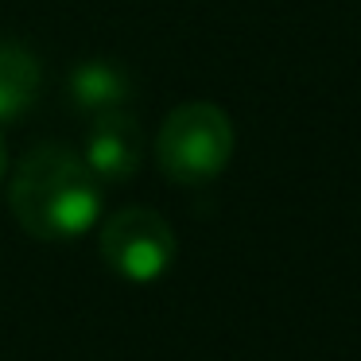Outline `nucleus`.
Masks as SVG:
<instances>
[{
    "mask_svg": "<svg viewBox=\"0 0 361 361\" xmlns=\"http://www.w3.org/2000/svg\"><path fill=\"white\" fill-rule=\"evenodd\" d=\"M229 156H233V125L210 102H187L171 109L156 136L159 171L183 187L218 179Z\"/></svg>",
    "mask_w": 361,
    "mask_h": 361,
    "instance_id": "nucleus-2",
    "label": "nucleus"
},
{
    "mask_svg": "<svg viewBox=\"0 0 361 361\" xmlns=\"http://www.w3.org/2000/svg\"><path fill=\"white\" fill-rule=\"evenodd\" d=\"M82 159L102 183L133 179L144 159V136L136 117H128L121 109L97 113L94 125L86 128V140H82Z\"/></svg>",
    "mask_w": 361,
    "mask_h": 361,
    "instance_id": "nucleus-4",
    "label": "nucleus"
},
{
    "mask_svg": "<svg viewBox=\"0 0 361 361\" xmlns=\"http://www.w3.org/2000/svg\"><path fill=\"white\" fill-rule=\"evenodd\" d=\"M66 90H71V105L97 117V113L121 109L133 97V74L117 59H86L71 71Z\"/></svg>",
    "mask_w": 361,
    "mask_h": 361,
    "instance_id": "nucleus-5",
    "label": "nucleus"
},
{
    "mask_svg": "<svg viewBox=\"0 0 361 361\" xmlns=\"http://www.w3.org/2000/svg\"><path fill=\"white\" fill-rule=\"evenodd\" d=\"M8 206L20 229L39 241H71L102 218V179L66 144H39L16 164Z\"/></svg>",
    "mask_w": 361,
    "mask_h": 361,
    "instance_id": "nucleus-1",
    "label": "nucleus"
},
{
    "mask_svg": "<svg viewBox=\"0 0 361 361\" xmlns=\"http://www.w3.org/2000/svg\"><path fill=\"white\" fill-rule=\"evenodd\" d=\"M102 260L128 283H156L175 264V229L148 206H125L102 226Z\"/></svg>",
    "mask_w": 361,
    "mask_h": 361,
    "instance_id": "nucleus-3",
    "label": "nucleus"
},
{
    "mask_svg": "<svg viewBox=\"0 0 361 361\" xmlns=\"http://www.w3.org/2000/svg\"><path fill=\"white\" fill-rule=\"evenodd\" d=\"M8 171V144H4V133H0V179Z\"/></svg>",
    "mask_w": 361,
    "mask_h": 361,
    "instance_id": "nucleus-7",
    "label": "nucleus"
},
{
    "mask_svg": "<svg viewBox=\"0 0 361 361\" xmlns=\"http://www.w3.org/2000/svg\"><path fill=\"white\" fill-rule=\"evenodd\" d=\"M39 59L20 39H0V121H12L32 109L39 97Z\"/></svg>",
    "mask_w": 361,
    "mask_h": 361,
    "instance_id": "nucleus-6",
    "label": "nucleus"
}]
</instances>
